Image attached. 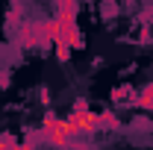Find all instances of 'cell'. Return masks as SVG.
I'll return each instance as SVG.
<instances>
[{"instance_id":"1","label":"cell","mask_w":153,"mask_h":150,"mask_svg":"<svg viewBox=\"0 0 153 150\" xmlns=\"http://www.w3.org/2000/svg\"><path fill=\"white\" fill-rule=\"evenodd\" d=\"M74 138H76V135L68 130L65 118H59L53 109H47V112H44V121H41V144H44V147H50V150H65Z\"/></svg>"},{"instance_id":"2","label":"cell","mask_w":153,"mask_h":150,"mask_svg":"<svg viewBox=\"0 0 153 150\" xmlns=\"http://www.w3.org/2000/svg\"><path fill=\"white\" fill-rule=\"evenodd\" d=\"M65 124H68V130L74 132L76 138H85V135L100 132L97 130V112H91L88 100H82V97H76L71 103V112L65 115Z\"/></svg>"},{"instance_id":"3","label":"cell","mask_w":153,"mask_h":150,"mask_svg":"<svg viewBox=\"0 0 153 150\" xmlns=\"http://www.w3.org/2000/svg\"><path fill=\"white\" fill-rule=\"evenodd\" d=\"M97 130L103 132V130H109V132H118V130H124V124H121V118L115 112H97Z\"/></svg>"},{"instance_id":"4","label":"cell","mask_w":153,"mask_h":150,"mask_svg":"<svg viewBox=\"0 0 153 150\" xmlns=\"http://www.w3.org/2000/svg\"><path fill=\"white\" fill-rule=\"evenodd\" d=\"M135 106H138V109L153 112V79L144 85V88H138V91H135Z\"/></svg>"},{"instance_id":"5","label":"cell","mask_w":153,"mask_h":150,"mask_svg":"<svg viewBox=\"0 0 153 150\" xmlns=\"http://www.w3.org/2000/svg\"><path fill=\"white\" fill-rule=\"evenodd\" d=\"M112 100H115V103H130V106H135L133 85H118V88L112 91Z\"/></svg>"},{"instance_id":"6","label":"cell","mask_w":153,"mask_h":150,"mask_svg":"<svg viewBox=\"0 0 153 150\" xmlns=\"http://www.w3.org/2000/svg\"><path fill=\"white\" fill-rule=\"evenodd\" d=\"M18 135H12V132H0V150H15L18 147Z\"/></svg>"},{"instance_id":"7","label":"cell","mask_w":153,"mask_h":150,"mask_svg":"<svg viewBox=\"0 0 153 150\" xmlns=\"http://www.w3.org/2000/svg\"><path fill=\"white\" fill-rule=\"evenodd\" d=\"M56 12H76L79 9V0H53Z\"/></svg>"},{"instance_id":"8","label":"cell","mask_w":153,"mask_h":150,"mask_svg":"<svg viewBox=\"0 0 153 150\" xmlns=\"http://www.w3.org/2000/svg\"><path fill=\"white\" fill-rule=\"evenodd\" d=\"M150 38H153V30L147 24H141V30H138V36H135V44H150Z\"/></svg>"},{"instance_id":"9","label":"cell","mask_w":153,"mask_h":150,"mask_svg":"<svg viewBox=\"0 0 153 150\" xmlns=\"http://www.w3.org/2000/svg\"><path fill=\"white\" fill-rule=\"evenodd\" d=\"M65 150H94V147H91L85 138H74V141H71V144H68Z\"/></svg>"},{"instance_id":"10","label":"cell","mask_w":153,"mask_h":150,"mask_svg":"<svg viewBox=\"0 0 153 150\" xmlns=\"http://www.w3.org/2000/svg\"><path fill=\"white\" fill-rule=\"evenodd\" d=\"M56 56H59V62H68V56H71V47H68V44H56Z\"/></svg>"},{"instance_id":"11","label":"cell","mask_w":153,"mask_h":150,"mask_svg":"<svg viewBox=\"0 0 153 150\" xmlns=\"http://www.w3.org/2000/svg\"><path fill=\"white\" fill-rule=\"evenodd\" d=\"M103 12H106V18H112L115 12H118V6H115L112 0H103Z\"/></svg>"},{"instance_id":"12","label":"cell","mask_w":153,"mask_h":150,"mask_svg":"<svg viewBox=\"0 0 153 150\" xmlns=\"http://www.w3.org/2000/svg\"><path fill=\"white\" fill-rule=\"evenodd\" d=\"M3 56H6V53H3V47H0V68H3Z\"/></svg>"},{"instance_id":"13","label":"cell","mask_w":153,"mask_h":150,"mask_svg":"<svg viewBox=\"0 0 153 150\" xmlns=\"http://www.w3.org/2000/svg\"><path fill=\"white\" fill-rule=\"evenodd\" d=\"M150 115H153V112H150Z\"/></svg>"}]
</instances>
